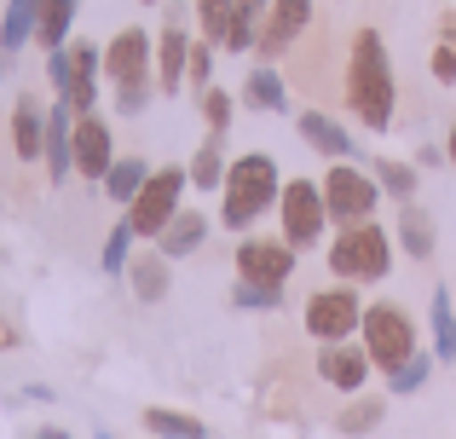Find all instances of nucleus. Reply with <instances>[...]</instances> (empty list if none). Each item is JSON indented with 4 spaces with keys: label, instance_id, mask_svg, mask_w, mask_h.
I'll use <instances>...</instances> for the list:
<instances>
[{
    "label": "nucleus",
    "instance_id": "1",
    "mask_svg": "<svg viewBox=\"0 0 456 439\" xmlns=\"http://www.w3.org/2000/svg\"><path fill=\"white\" fill-rule=\"evenodd\" d=\"M346 110L370 127V134H387L393 110H399V81H393V58L381 29H353V46H346Z\"/></svg>",
    "mask_w": 456,
    "mask_h": 439
},
{
    "label": "nucleus",
    "instance_id": "2",
    "mask_svg": "<svg viewBox=\"0 0 456 439\" xmlns=\"http://www.w3.org/2000/svg\"><path fill=\"white\" fill-rule=\"evenodd\" d=\"M278 197H283L278 157H266V150H243V157H232L225 185H220V225H225V232H255V225L278 208Z\"/></svg>",
    "mask_w": 456,
    "mask_h": 439
},
{
    "label": "nucleus",
    "instance_id": "3",
    "mask_svg": "<svg viewBox=\"0 0 456 439\" xmlns=\"http://www.w3.org/2000/svg\"><path fill=\"white\" fill-rule=\"evenodd\" d=\"M104 81L116 87V110L122 116H145L156 99V35H145L139 23L116 29L104 41Z\"/></svg>",
    "mask_w": 456,
    "mask_h": 439
},
{
    "label": "nucleus",
    "instance_id": "4",
    "mask_svg": "<svg viewBox=\"0 0 456 439\" xmlns=\"http://www.w3.org/2000/svg\"><path fill=\"white\" fill-rule=\"evenodd\" d=\"M393 232H381L376 220H358V225H335V237H330V272L341 283H381L393 272Z\"/></svg>",
    "mask_w": 456,
    "mask_h": 439
},
{
    "label": "nucleus",
    "instance_id": "5",
    "mask_svg": "<svg viewBox=\"0 0 456 439\" xmlns=\"http://www.w3.org/2000/svg\"><path fill=\"white\" fill-rule=\"evenodd\" d=\"M358 341H364L370 364H376L381 376H393L399 364H411L416 353V318L404 313L399 301H370L364 306V324H358Z\"/></svg>",
    "mask_w": 456,
    "mask_h": 439
},
{
    "label": "nucleus",
    "instance_id": "6",
    "mask_svg": "<svg viewBox=\"0 0 456 439\" xmlns=\"http://www.w3.org/2000/svg\"><path fill=\"white\" fill-rule=\"evenodd\" d=\"M185 185H191V174L179 168V162H167V168H151V180H145V191L134 197V203L122 208L127 225H134V237L139 243H156V237L167 232V220L185 208Z\"/></svg>",
    "mask_w": 456,
    "mask_h": 439
},
{
    "label": "nucleus",
    "instance_id": "7",
    "mask_svg": "<svg viewBox=\"0 0 456 439\" xmlns=\"http://www.w3.org/2000/svg\"><path fill=\"white\" fill-rule=\"evenodd\" d=\"M323 208H330V225H358V220H376L381 208V185L370 168H358V162H330L323 168Z\"/></svg>",
    "mask_w": 456,
    "mask_h": 439
},
{
    "label": "nucleus",
    "instance_id": "8",
    "mask_svg": "<svg viewBox=\"0 0 456 439\" xmlns=\"http://www.w3.org/2000/svg\"><path fill=\"white\" fill-rule=\"evenodd\" d=\"M306 336L318 341V347H330V341H353L358 324H364V301H358L353 283H330V289H312L306 295V313H301Z\"/></svg>",
    "mask_w": 456,
    "mask_h": 439
},
{
    "label": "nucleus",
    "instance_id": "9",
    "mask_svg": "<svg viewBox=\"0 0 456 439\" xmlns=\"http://www.w3.org/2000/svg\"><path fill=\"white\" fill-rule=\"evenodd\" d=\"M323 225H330L323 185L318 180H283V197H278V237L283 243L312 248V243H323Z\"/></svg>",
    "mask_w": 456,
    "mask_h": 439
},
{
    "label": "nucleus",
    "instance_id": "10",
    "mask_svg": "<svg viewBox=\"0 0 456 439\" xmlns=\"http://www.w3.org/2000/svg\"><path fill=\"white\" fill-rule=\"evenodd\" d=\"M301 248H289L283 237H243L237 243V283H260V289H289Z\"/></svg>",
    "mask_w": 456,
    "mask_h": 439
},
{
    "label": "nucleus",
    "instance_id": "11",
    "mask_svg": "<svg viewBox=\"0 0 456 439\" xmlns=\"http://www.w3.org/2000/svg\"><path fill=\"white\" fill-rule=\"evenodd\" d=\"M312 18H318V0H272L266 6V23H260V64H278V58H289L295 46H301V35L312 29Z\"/></svg>",
    "mask_w": 456,
    "mask_h": 439
},
{
    "label": "nucleus",
    "instance_id": "12",
    "mask_svg": "<svg viewBox=\"0 0 456 439\" xmlns=\"http://www.w3.org/2000/svg\"><path fill=\"white\" fill-rule=\"evenodd\" d=\"M191 46H197V35H191L185 23V6L167 12L162 35H156V93H185V69H191Z\"/></svg>",
    "mask_w": 456,
    "mask_h": 439
},
{
    "label": "nucleus",
    "instance_id": "13",
    "mask_svg": "<svg viewBox=\"0 0 456 439\" xmlns=\"http://www.w3.org/2000/svg\"><path fill=\"white\" fill-rule=\"evenodd\" d=\"M99 81H104V46L99 41H69V81L58 99L76 116H99Z\"/></svg>",
    "mask_w": 456,
    "mask_h": 439
},
{
    "label": "nucleus",
    "instance_id": "14",
    "mask_svg": "<svg viewBox=\"0 0 456 439\" xmlns=\"http://www.w3.org/2000/svg\"><path fill=\"white\" fill-rule=\"evenodd\" d=\"M370 353H364V341H330V347H318V382L323 387H335V394H364L370 387Z\"/></svg>",
    "mask_w": 456,
    "mask_h": 439
},
{
    "label": "nucleus",
    "instance_id": "15",
    "mask_svg": "<svg viewBox=\"0 0 456 439\" xmlns=\"http://www.w3.org/2000/svg\"><path fill=\"white\" fill-rule=\"evenodd\" d=\"M116 168V134L104 116H76V174L93 185H104V174Z\"/></svg>",
    "mask_w": 456,
    "mask_h": 439
},
{
    "label": "nucleus",
    "instance_id": "16",
    "mask_svg": "<svg viewBox=\"0 0 456 439\" xmlns=\"http://www.w3.org/2000/svg\"><path fill=\"white\" fill-rule=\"evenodd\" d=\"M46 185H64L76 174V110L64 99L46 104Z\"/></svg>",
    "mask_w": 456,
    "mask_h": 439
},
{
    "label": "nucleus",
    "instance_id": "17",
    "mask_svg": "<svg viewBox=\"0 0 456 439\" xmlns=\"http://www.w3.org/2000/svg\"><path fill=\"white\" fill-rule=\"evenodd\" d=\"M295 127H301V139L318 150V157H335V162H353V157H358L353 134H346V127L335 122L330 110H301V116H295Z\"/></svg>",
    "mask_w": 456,
    "mask_h": 439
},
{
    "label": "nucleus",
    "instance_id": "18",
    "mask_svg": "<svg viewBox=\"0 0 456 439\" xmlns=\"http://www.w3.org/2000/svg\"><path fill=\"white\" fill-rule=\"evenodd\" d=\"M12 150H18V162L46 157V110H41L35 93H23V99L12 104Z\"/></svg>",
    "mask_w": 456,
    "mask_h": 439
},
{
    "label": "nucleus",
    "instance_id": "19",
    "mask_svg": "<svg viewBox=\"0 0 456 439\" xmlns=\"http://www.w3.org/2000/svg\"><path fill=\"white\" fill-rule=\"evenodd\" d=\"M266 6L272 0H232V12H225V23H220V53H255Z\"/></svg>",
    "mask_w": 456,
    "mask_h": 439
},
{
    "label": "nucleus",
    "instance_id": "20",
    "mask_svg": "<svg viewBox=\"0 0 456 439\" xmlns=\"http://www.w3.org/2000/svg\"><path fill=\"white\" fill-rule=\"evenodd\" d=\"M243 104L260 116H283L289 110V76H283L278 64H255L243 81Z\"/></svg>",
    "mask_w": 456,
    "mask_h": 439
},
{
    "label": "nucleus",
    "instance_id": "21",
    "mask_svg": "<svg viewBox=\"0 0 456 439\" xmlns=\"http://www.w3.org/2000/svg\"><path fill=\"white\" fill-rule=\"evenodd\" d=\"M208 243V215H202V208H179L174 220H167V232L156 237V248H162L167 260H185V255H197V248Z\"/></svg>",
    "mask_w": 456,
    "mask_h": 439
},
{
    "label": "nucleus",
    "instance_id": "22",
    "mask_svg": "<svg viewBox=\"0 0 456 439\" xmlns=\"http://www.w3.org/2000/svg\"><path fill=\"white\" fill-rule=\"evenodd\" d=\"M393 243H399L411 260H434V248H439L434 215H428L422 203H404V208H399V225H393Z\"/></svg>",
    "mask_w": 456,
    "mask_h": 439
},
{
    "label": "nucleus",
    "instance_id": "23",
    "mask_svg": "<svg viewBox=\"0 0 456 439\" xmlns=\"http://www.w3.org/2000/svg\"><path fill=\"white\" fill-rule=\"evenodd\" d=\"M35 23H41V0H6L0 12V53H23L35 41Z\"/></svg>",
    "mask_w": 456,
    "mask_h": 439
},
{
    "label": "nucleus",
    "instance_id": "24",
    "mask_svg": "<svg viewBox=\"0 0 456 439\" xmlns=\"http://www.w3.org/2000/svg\"><path fill=\"white\" fill-rule=\"evenodd\" d=\"M76 12H81V0H41V23H35V41H41L46 53L69 46V29H76Z\"/></svg>",
    "mask_w": 456,
    "mask_h": 439
},
{
    "label": "nucleus",
    "instance_id": "25",
    "mask_svg": "<svg viewBox=\"0 0 456 439\" xmlns=\"http://www.w3.org/2000/svg\"><path fill=\"white\" fill-rule=\"evenodd\" d=\"M225 168H232V162H225V139L208 134L197 145V157H191L185 174H191V185H197V191H220V185H225Z\"/></svg>",
    "mask_w": 456,
    "mask_h": 439
},
{
    "label": "nucleus",
    "instance_id": "26",
    "mask_svg": "<svg viewBox=\"0 0 456 439\" xmlns=\"http://www.w3.org/2000/svg\"><path fill=\"white\" fill-rule=\"evenodd\" d=\"M428 329H434V359L456 364V306H451V289H434V301H428Z\"/></svg>",
    "mask_w": 456,
    "mask_h": 439
},
{
    "label": "nucleus",
    "instance_id": "27",
    "mask_svg": "<svg viewBox=\"0 0 456 439\" xmlns=\"http://www.w3.org/2000/svg\"><path fill=\"white\" fill-rule=\"evenodd\" d=\"M167 266H174V260H167L162 248H151V255H134V266H127V283H134L139 301H162V295H167Z\"/></svg>",
    "mask_w": 456,
    "mask_h": 439
},
{
    "label": "nucleus",
    "instance_id": "28",
    "mask_svg": "<svg viewBox=\"0 0 456 439\" xmlns=\"http://www.w3.org/2000/svg\"><path fill=\"white\" fill-rule=\"evenodd\" d=\"M145 180H151V162H145V157H116V168L104 174V197L127 208L139 191H145Z\"/></svg>",
    "mask_w": 456,
    "mask_h": 439
},
{
    "label": "nucleus",
    "instance_id": "29",
    "mask_svg": "<svg viewBox=\"0 0 456 439\" xmlns=\"http://www.w3.org/2000/svg\"><path fill=\"white\" fill-rule=\"evenodd\" d=\"M370 174H376V185H381V191H387L399 208L416 203V185H422V180H416L411 162H399V157H370Z\"/></svg>",
    "mask_w": 456,
    "mask_h": 439
},
{
    "label": "nucleus",
    "instance_id": "30",
    "mask_svg": "<svg viewBox=\"0 0 456 439\" xmlns=\"http://www.w3.org/2000/svg\"><path fill=\"white\" fill-rule=\"evenodd\" d=\"M381 417H387V399H376V394H353V399H346V411H341V417H335V428H341V434H376L381 428Z\"/></svg>",
    "mask_w": 456,
    "mask_h": 439
},
{
    "label": "nucleus",
    "instance_id": "31",
    "mask_svg": "<svg viewBox=\"0 0 456 439\" xmlns=\"http://www.w3.org/2000/svg\"><path fill=\"white\" fill-rule=\"evenodd\" d=\"M145 428L156 439H208V428H202L197 417H185V411H167V405H151L145 411Z\"/></svg>",
    "mask_w": 456,
    "mask_h": 439
},
{
    "label": "nucleus",
    "instance_id": "32",
    "mask_svg": "<svg viewBox=\"0 0 456 439\" xmlns=\"http://www.w3.org/2000/svg\"><path fill=\"white\" fill-rule=\"evenodd\" d=\"M134 243L139 237H134V225H127V215H122L110 225V237H104V248H99V266L110 272V278H122V272L134 266Z\"/></svg>",
    "mask_w": 456,
    "mask_h": 439
},
{
    "label": "nucleus",
    "instance_id": "33",
    "mask_svg": "<svg viewBox=\"0 0 456 439\" xmlns=\"http://www.w3.org/2000/svg\"><path fill=\"white\" fill-rule=\"evenodd\" d=\"M434 353H416V359L411 364H399V370H393L387 376V394H422V387H428V376H434Z\"/></svg>",
    "mask_w": 456,
    "mask_h": 439
},
{
    "label": "nucleus",
    "instance_id": "34",
    "mask_svg": "<svg viewBox=\"0 0 456 439\" xmlns=\"http://www.w3.org/2000/svg\"><path fill=\"white\" fill-rule=\"evenodd\" d=\"M202 99V122H208V134H232V93L225 87H208V93H197Z\"/></svg>",
    "mask_w": 456,
    "mask_h": 439
},
{
    "label": "nucleus",
    "instance_id": "35",
    "mask_svg": "<svg viewBox=\"0 0 456 439\" xmlns=\"http://www.w3.org/2000/svg\"><path fill=\"white\" fill-rule=\"evenodd\" d=\"M232 306H243V313H278V306H283V289H260V283H232Z\"/></svg>",
    "mask_w": 456,
    "mask_h": 439
},
{
    "label": "nucleus",
    "instance_id": "36",
    "mask_svg": "<svg viewBox=\"0 0 456 439\" xmlns=\"http://www.w3.org/2000/svg\"><path fill=\"white\" fill-rule=\"evenodd\" d=\"M214 53H220V46H214V41H197V46H191V69H185V87H197V93H208V87H214Z\"/></svg>",
    "mask_w": 456,
    "mask_h": 439
},
{
    "label": "nucleus",
    "instance_id": "37",
    "mask_svg": "<svg viewBox=\"0 0 456 439\" xmlns=\"http://www.w3.org/2000/svg\"><path fill=\"white\" fill-rule=\"evenodd\" d=\"M225 12H232V0H197L202 41H214V46H220V23H225Z\"/></svg>",
    "mask_w": 456,
    "mask_h": 439
},
{
    "label": "nucleus",
    "instance_id": "38",
    "mask_svg": "<svg viewBox=\"0 0 456 439\" xmlns=\"http://www.w3.org/2000/svg\"><path fill=\"white\" fill-rule=\"evenodd\" d=\"M428 64H434V81H439V87H456V46L451 41H439Z\"/></svg>",
    "mask_w": 456,
    "mask_h": 439
},
{
    "label": "nucleus",
    "instance_id": "39",
    "mask_svg": "<svg viewBox=\"0 0 456 439\" xmlns=\"http://www.w3.org/2000/svg\"><path fill=\"white\" fill-rule=\"evenodd\" d=\"M439 41H451V46H456V6L445 12V18H439Z\"/></svg>",
    "mask_w": 456,
    "mask_h": 439
},
{
    "label": "nucleus",
    "instance_id": "40",
    "mask_svg": "<svg viewBox=\"0 0 456 439\" xmlns=\"http://www.w3.org/2000/svg\"><path fill=\"white\" fill-rule=\"evenodd\" d=\"M445 162L456 168V122H451V134H445Z\"/></svg>",
    "mask_w": 456,
    "mask_h": 439
},
{
    "label": "nucleus",
    "instance_id": "41",
    "mask_svg": "<svg viewBox=\"0 0 456 439\" xmlns=\"http://www.w3.org/2000/svg\"><path fill=\"white\" fill-rule=\"evenodd\" d=\"M35 439H69V434H64V428H41Z\"/></svg>",
    "mask_w": 456,
    "mask_h": 439
},
{
    "label": "nucleus",
    "instance_id": "42",
    "mask_svg": "<svg viewBox=\"0 0 456 439\" xmlns=\"http://www.w3.org/2000/svg\"><path fill=\"white\" fill-rule=\"evenodd\" d=\"M0 76H6V53H0Z\"/></svg>",
    "mask_w": 456,
    "mask_h": 439
},
{
    "label": "nucleus",
    "instance_id": "43",
    "mask_svg": "<svg viewBox=\"0 0 456 439\" xmlns=\"http://www.w3.org/2000/svg\"><path fill=\"white\" fill-rule=\"evenodd\" d=\"M139 6H162V0H139Z\"/></svg>",
    "mask_w": 456,
    "mask_h": 439
},
{
    "label": "nucleus",
    "instance_id": "44",
    "mask_svg": "<svg viewBox=\"0 0 456 439\" xmlns=\"http://www.w3.org/2000/svg\"><path fill=\"white\" fill-rule=\"evenodd\" d=\"M93 439H116V434H93Z\"/></svg>",
    "mask_w": 456,
    "mask_h": 439
}]
</instances>
